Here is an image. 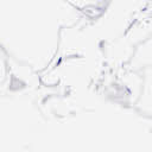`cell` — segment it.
Instances as JSON below:
<instances>
[{
	"instance_id": "obj_5",
	"label": "cell",
	"mask_w": 152,
	"mask_h": 152,
	"mask_svg": "<svg viewBox=\"0 0 152 152\" xmlns=\"http://www.w3.org/2000/svg\"><path fill=\"white\" fill-rule=\"evenodd\" d=\"M144 13H145V14H148V15L152 17V0H150L148 6H147V8H146V11H145Z\"/></svg>"
},
{
	"instance_id": "obj_1",
	"label": "cell",
	"mask_w": 152,
	"mask_h": 152,
	"mask_svg": "<svg viewBox=\"0 0 152 152\" xmlns=\"http://www.w3.org/2000/svg\"><path fill=\"white\" fill-rule=\"evenodd\" d=\"M129 66L133 71L152 68V33L137 45L131 56Z\"/></svg>"
},
{
	"instance_id": "obj_2",
	"label": "cell",
	"mask_w": 152,
	"mask_h": 152,
	"mask_svg": "<svg viewBox=\"0 0 152 152\" xmlns=\"http://www.w3.org/2000/svg\"><path fill=\"white\" fill-rule=\"evenodd\" d=\"M141 74V93L137 107L145 115L152 116V68H144L139 70Z\"/></svg>"
},
{
	"instance_id": "obj_4",
	"label": "cell",
	"mask_w": 152,
	"mask_h": 152,
	"mask_svg": "<svg viewBox=\"0 0 152 152\" xmlns=\"http://www.w3.org/2000/svg\"><path fill=\"white\" fill-rule=\"evenodd\" d=\"M81 12L86 14V12H93L94 10H99L102 6H106L108 0H65Z\"/></svg>"
},
{
	"instance_id": "obj_3",
	"label": "cell",
	"mask_w": 152,
	"mask_h": 152,
	"mask_svg": "<svg viewBox=\"0 0 152 152\" xmlns=\"http://www.w3.org/2000/svg\"><path fill=\"white\" fill-rule=\"evenodd\" d=\"M124 2L125 5V23L126 26L132 23V18L138 19V17L140 14H144V12L146 11L150 0H108L107 5L104 6V10H110V8H116L119 7L121 4Z\"/></svg>"
}]
</instances>
